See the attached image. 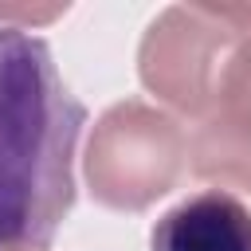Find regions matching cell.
I'll use <instances>...</instances> for the list:
<instances>
[{
  "label": "cell",
  "instance_id": "obj_1",
  "mask_svg": "<svg viewBox=\"0 0 251 251\" xmlns=\"http://www.w3.org/2000/svg\"><path fill=\"white\" fill-rule=\"evenodd\" d=\"M82 102L43 39L0 24V251H47L75 204Z\"/></svg>",
  "mask_w": 251,
  "mask_h": 251
},
{
  "label": "cell",
  "instance_id": "obj_2",
  "mask_svg": "<svg viewBox=\"0 0 251 251\" xmlns=\"http://www.w3.org/2000/svg\"><path fill=\"white\" fill-rule=\"evenodd\" d=\"M188 133L149 102H118L102 114L86 145L90 192L118 212H141L184 173Z\"/></svg>",
  "mask_w": 251,
  "mask_h": 251
},
{
  "label": "cell",
  "instance_id": "obj_3",
  "mask_svg": "<svg viewBox=\"0 0 251 251\" xmlns=\"http://www.w3.org/2000/svg\"><path fill=\"white\" fill-rule=\"evenodd\" d=\"M251 35V8L176 4L141 39V82L188 118H200L231 47Z\"/></svg>",
  "mask_w": 251,
  "mask_h": 251
},
{
  "label": "cell",
  "instance_id": "obj_4",
  "mask_svg": "<svg viewBox=\"0 0 251 251\" xmlns=\"http://www.w3.org/2000/svg\"><path fill=\"white\" fill-rule=\"evenodd\" d=\"M196 122L200 129L188 141L196 176L251 192V35H243L224 59Z\"/></svg>",
  "mask_w": 251,
  "mask_h": 251
},
{
  "label": "cell",
  "instance_id": "obj_5",
  "mask_svg": "<svg viewBox=\"0 0 251 251\" xmlns=\"http://www.w3.org/2000/svg\"><path fill=\"white\" fill-rule=\"evenodd\" d=\"M149 251H251V208L224 188L196 192L153 224Z\"/></svg>",
  "mask_w": 251,
  "mask_h": 251
}]
</instances>
